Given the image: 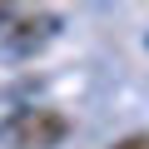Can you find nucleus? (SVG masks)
<instances>
[{
  "label": "nucleus",
  "instance_id": "obj_2",
  "mask_svg": "<svg viewBox=\"0 0 149 149\" xmlns=\"http://www.w3.org/2000/svg\"><path fill=\"white\" fill-rule=\"evenodd\" d=\"M60 35V15L55 10H5L0 5V40L10 50H40Z\"/></svg>",
  "mask_w": 149,
  "mask_h": 149
},
{
  "label": "nucleus",
  "instance_id": "obj_3",
  "mask_svg": "<svg viewBox=\"0 0 149 149\" xmlns=\"http://www.w3.org/2000/svg\"><path fill=\"white\" fill-rule=\"evenodd\" d=\"M109 149H149V134H124V139H114Z\"/></svg>",
  "mask_w": 149,
  "mask_h": 149
},
{
  "label": "nucleus",
  "instance_id": "obj_1",
  "mask_svg": "<svg viewBox=\"0 0 149 149\" xmlns=\"http://www.w3.org/2000/svg\"><path fill=\"white\" fill-rule=\"evenodd\" d=\"M0 139L10 149H60L70 139V119L50 104H25L0 124Z\"/></svg>",
  "mask_w": 149,
  "mask_h": 149
}]
</instances>
